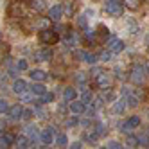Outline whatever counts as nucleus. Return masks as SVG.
<instances>
[{
    "label": "nucleus",
    "instance_id": "obj_26",
    "mask_svg": "<svg viewBox=\"0 0 149 149\" xmlns=\"http://www.w3.org/2000/svg\"><path fill=\"white\" fill-rule=\"evenodd\" d=\"M126 146H127V147H136V146H140V144H138V136L127 135V138H126Z\"/></svg>",
    "mask_w": 149,
    "mask_h": 149
},
{
    "label": "nucleus",
    "instance_id": "obj_45",
    "mask_svg": "<svg viewBox=\"0 0 149 149\" xmlns=\"http://www.w3.org/2000/svg\"><path fill=\"white\" fill-rule=\"evenodd\" d=\"M70 147H72V149H79V147H81V142H74Z\"/></svg>",
    "mask_w": 149,
    "mask_h": 149
},
{
    "label": "nucleus",
    "instance_id": "obj_49",
    "mask_svg": "<svg viewBox=\"0 0 149 149\" xmlns=\"http://www.w3.org/2000/svg\"><path fill=\"white\" fill-rule=\"evenodd\" d=\"M147 97H149V93H147Z\"/></svg>",
    "mask_w": 149,
    "mask_h": 149
},
{
    "label": "nucleus",
    "instance_id": "obj_41",
    "mask_svg": "<svg viewBox=\"0 0 149 149\" xmlns=\"http://www.w3.org/2000/svg\"><path fill=\"white\" fill-rule=\"evenodd\" d=\"M9 76H11V77H15V79H18V72H16L15 68H9Z\"/></svg>",
    "mask_w": 149,
    "mask_h": 149
},
{
    "label": "nucleus",
    "instance_id": "obj_38",
    "mask_svg": "<svg viewBox=\"0 0 149 149\" xmlns=\"http://www.w3.org/2000/svg\"><path fill=\"white\" fill-rule=\"evenodd\" d=\"M36 131H38V127H36V126H33V124H29V126H27V133H29V135H34V136H36Z\"/></svg>",
    "mask_w": 149,
    "mask_h": 149
},
{
    "label": "nucleus",
    "instance_id": "obj_40",
    "mask_svg": "<svg viewBox=\"0 0 149 149\" xmlns=\"http://www.w3.org/2000/svg\"><path fill=\"white\" fill-rule=\"evenodd\" d=\"M79 25L83 29H86V18H84V16H79Z\"/></svg>",
    "mask_w": 149,
    "mask_h": 149
},
{
    "label": "nucleus",
    "instance_id": "obj_14",
    "mask_svg": "<svg viewBox=\"0 0 149 149\" xmlns=\"http://www.w3.org/2000/svg\"><path fill=\"white\" fill-rule=\"evenodd\" d=\"M29 76H31V79H33V81H40V83H43L47 79V74L43 70H31Z\"/></svg>",
    "mask_w": 149,
    "mask_h": 149
},
{
    "label": "nucleus",
    "instance_id": "obj_24",
    "mask_svg": "<svg viewBox=\"0 0 149 149\" xmlns=\"http://www.w3.org/2000/svg\"><path fill=\"white\" fill-rule=\"evenodd\" d=\"M124 110H126V101H124V99L115 101V104H113V111H115V113H122Z\"/></svg>",
    "mask_w": 149,
    "mask_h": 149
},
{
    "label": "nucleus",
    "instance_id": "obj_19",
    "mask_svg": "<svg viewBox=\"0 0 149 149\" xmlns=\"http://www.w3.org/2000/svg\"><path fill=\"white\" fill-rule=\"evenodd\" d=\"M61 7H63V13H65V15H68V16L74 15V2H72V0H65Z\"/></svg>",
    "mask_w": 149,
    "mask_h": 149
},
{
    "label": "nucleus",
    "instance_id": "obj_23",
    "mask_svg": "<svg viewBox=\"0 0 149 149\" xmlns=\"http://www.w3.org/2000/svg\"><path fill=\"white\" fill-rule=\"evenodd\" d=\"M54 142H56L59 147H63V146H67V144H68V138H67V135H65V133H59V135H56Z\"/></svg>",
    "mask_w": 149,
    "mask_h": 149
},
{
    "label": "nucleus",
    "instance_id": "obj_33",
    "mask_svg": "<svg viewBox=\"0 0 149 149\" xmlns=\"http://www.w3.org/2000/svg\"><path fill=\"white\" fill-rule=\"evenodd\" d=\"M138 144H140V146H149V138H147V135H140V136H138Z\"/></svg>",
    "mask_w": 149,
    "mask_h": 149
},
{
    "label": "nucleus",
    "instance_id": "obj_12",
    "mask_svg": "<svg viewBox=\"0 0 149 149\" xmlns=\"http://www.w3.org/2000/svg\"><path fill=\"white\" fill-rule=\"evenodd\" d=\"M50 58H52V50L50 49H41V50L34 52V59L36 61H49Z\"/></svg>",
    "mask_w": 149,
    "mask_h": 149
},
{
    "label": "nucleus",
    "instance_id": "obj_11",
    "mask_svg": "<svg viewBox=\"0 0 149 149\" xmlns=\"http://www.w3.org/2000/svg\"><path fill=\"white\" fill-rule=\"evenodd\" d=\"M68 108H70V111H72V113L79 115V113H84L86 106H84V102H83V101H76V99H74V101H70V106H68Z\"/></svg>",
    "mask_w": 149,
    "mask_h": 149
},
{
    "label": "nucleus",
    "instance_id": "obj_21",
    "mask_svg": "<svg viewBox=\"0 0 149 149\" xmlns=\"http://www.w3.org/2000/svg\"><path fill=\"white\" fill-rule=\"evenodd\" d=\"M50 22H52L50 18H40L38 22L34 24V27H38L40 31H41V29H49V27H50Z\"/></svg>",
    "mask_w": 149,
    "mask_h": 149
},
{
    "label": "nucleus",
    "instance_id": "obj_50",
    "mask_svg": "<svg viewBox=\"0 0 149 149\" xmlns=\"http://www.w3.org/2000/svg\"><path fill=\"white\" fill-rule=\"evenodd\" d=\"M0 36H2V34H0Z\"/></svg>",
    "mask_w": 149,
    "mask_h": 149
},
{
    "label": "nucleus",
    "instance_id": "obj_42",
    "mask_svg": "<svg viewBox=\"0 0 149 149\" xmlns=\"http://www.w3.org/2000/svg\"><path fill=\"white\" fill-rule=\"evenodd\" d=\"M20 95H22V101H24V102H29V101H31V95H27L25 92H24V93H20Z\"/></svg>",
    "mask_w": 149,
    "mask_h": 149
},
{
    "label": "nucleus",
    "instance_id": "obj_31",
    "mask_svg": "<svg viewBox=\"0 0 149 149\" xmlns=\"http://www.w3.org/2000/svg\"><path fill=\"white\" fill-rule=\"evenodd\" d=\"M9 110V104H7V101L6 99H0V113H6Z\"/></svg>",
    "mask_w": 149,
    "mask_h": 149
},
{
    "label": "nucleus",
    "instance_id": "obj_28",
    "mask_svg": "<svg viewBox=\"0 0 149 149\" xmlns=\"http://www.w3.org/2000/svg\"><path fill=\"white\" fill-rule=\"evenodd\" d=\"M81 101H83L84 104L92 102V92H88L86 88H84V90H83V95H81Z\"/></svg>",
    "mask_w": 149,
    "mask_h": 149
},
{
    "label": "nucleus",
    "instance_id": "obj_29",
    "mask_svg": "<svg viewBox=\"0 0 149 149\" xmlns=\"http://www.w3.org/2000/svg\"><path fill=\"white\" fill-rule=\"evenodd\" d=\"M102 99H106V101H115V93H113V90H111V88H106L104 93H102Z\"/></svg>",
    "mask_w": 149,
    "mask_h": 149
},
{
    "label": "nucleus",
    "instance_id": "obj_44",
    "mask_svg": "<svg viewBox=\"0 0 149 149\" xmlns=\"http://www.w3.org/2000/svg\"><path fill=\"white\" fill-rule=\"evenodd\" d=\"M2 131H6V122L0 120V133H2Z\"/></svg>",
    "mask_w": 149,
    "mask_h": 149
},
{
    "label": "nucleus",
    "instance_id": "obj_10",
    "mask_svg": "<svg viewBox=\"0 0 149 149\" xmlns=\"http://www.w3.org/2000/svg\"><path fill=\"white\" fill-rule=\"evenodd\" d=\"M61 16H63V7L61 6H54V7L49 9V18L52 22H59Z\"/></svg>",
    "mask_w": 149,
    "mask_h": 149
},
{
    "label": "nucleus",
    "instance_id": "obj_8",
    "mask_svg": "<svg viewBox=\"0 0 149 149\" xmlns=\"http://www.w3.org/2000/svg\"><path fill=\"white\" fill-rule=\"evenodd\" d=\"M106 49L111 52H120V50H124V41L120 38H110L106 41Z\"/></svg>",
    "mask_w": 149,
    "mask_h": 149
},
{
    "label": "nucleus",
    "instance_id": "obj_16",
    "mask_svg": "<svg viewBox=\"0 0 149 149\" xmlns=\"http://www.w3.org/2000/svg\"><path fill=\"white\" fill-rule=\"evenodd\" d=\"M13 90H15V93H24L27 90V83L24 79H16L13 84Z\"/></svg>",
    "mask_w": 149,
    "mask_h": 149
},
{
    "label": "nucleus",
    "instance_id": "obj_46",
    "mask_svg": "<svg viewBox=\"0 0 149 149\" xmlns=\"http://www.w3.org/2000/svg\"><path fill=\"white\" fill-rule=\"evenodd\" d=\"M146 70H147V72H149V63H147V65H146Z\"/></svg>",
    "mask_w": 149,
    "mask_h": 149
},
{
    "label": "nucleus",
    "instance_id": "obj_37",
    "mask_svg": "<svg viewBox=\"0 0 149 149\" xmlns=\"http://www.w3.org/2000/svg\"><path fill=\"white\" fill-rule=\"evenodd\" d=\"M33 115H34V111H33V110H24V115H22V119L29 120V119H31Z\"/></svg>",
    "mask_w": 149,
    "mask_h": 149
},
{
    "label": "nucleus",
    "instance_id": "obj_39",
    "mask_svg": "<svg viewBox=\"0 0 149 149\" xmlns=\"http://www.w3.org/2000/svg\"><path fill=\"white\" fill-rule=\"evenodd\" d=\"M58 110H59L61 113H65V111H67V110H70V108H67V104H65V102H61V104L58 106Z\"/></svg>",
    "mask_w": 149,
    "mask_h": 149
},
{
    "label": "nucleus",
    "instance_id": "obj_43",
    "mask_svg": "<svg viewBox=\"0 0 149 149\" xmlns=\"http://www.w3.org/2000/svg\"><path fill=\"white\" fill-rule=\"evenodd\" d=\"M74 124H77V117H76V119H70V120L67 122V126H74Z\"/></svg>",
    "mask_w": 149,
    "mask_h": 149
},
{
    "label": "nucleus",
    "instance_id": "obj_36",
    "mask_svg": "<svg viewBox=\"0 0 149 149\" xmlns=\"http://www.w3.org/2000/svg\"><path fill=\"white\" fill-rule=\"evenodd\" d=\"M106 147H110V149H119V147H122L119 142H115V140H110L108 144H106Z\"/></svg>",
    "mask_w": 149,
    "mask_h": 149
},
{
    "label": "nucleus",
    "instance_id": "obj_48",
    "mask_svg": "<svg viewBox=\"0 0 149 149\" xmlns=\"http://www.w3.org/2000/svg\"><path fill=\"white\" fill-rule=\"evenodd\" d=\"M25 2H31V0H25Z\"/></svg>",
    "mask_w": 149,
    "mask_h": 149
},
{
    "label": "nucleus",
    "instance_id": "obj_15",
    "mask_svg": "<svg viewBox=\"0 0 149 149\" xmlns=\"http://www.w3.org/2000/svg\"><path fill=\"white\" fill-rule=\"evenodd\" d=\"M31 7L38 13H43L47 9V4H45V0H31Z\"/></svg>",
    "mask_w": 149,
    "mask_h": 149
},
{
    "label": "nucleus",
    "instance_id": "obj_30",
    "mask_svg": "<svg viewBox=\"0 0 149 149\" xmlns=\"http://www.w3.org/2000/svg\"><path fill=\"white\" fill-rule=\"evenodd\" d=\"M111 54H113V52H111V50H104V52H101V54H99V58H101L102 61H110V58H111Z\"/></svg>",
    "mask_w": 149,
    "mask_h": 149
},
{
    "label": "nucleus",
    "instance_id": "obj_13",
    "mask_svg": "<svg viewBox=\"0 0 149 149\" xmlns=\"http://www.w3.org/2000/svg\"><path fill=\"white\" fill-rule=\"evenodd\" d=\"M15 140H16V138H15L11 133H7V135H0V147H9Z\"/></svg>",
    "mask_w": 149,
    "mask_h": 149
},
{
    "label": "nucleus",
    "instance_id": "obj_32",
    "mask_svg": "<svg viewBox=\"0 0 149 149\" xmlns=\"http://www.w3.org/2000/svg\"><path fill=\"white\" fill-rule=\"evenodd\" d=\"M16 68H18V70H27V61H25V59H18Z\"/></svg>",
    "mask_w": 149,
    "mask_h": 149
},
{
    "label": "nucleus",
    "instance_id": "obj_18",
    "mask_svg": "<svg viewBox=\"0 0 149 149\" xmlns=\"http://www.w3.org/2000/svg\"><path fill=\"white\" fill-rule=\"evenodd\" d=\"M76 97H77V92H76V88H65V92H63V99H65L67 102L74 101Z\"/></svg>",
    "mask_w": 149,
    "mask_h": 149
},
{
    "label": "nucleus",
    "instance_id": "obj_9",
    "mask_svg": "<svg viewBox=\"0 0 149 149\" xmlns=\"http://www.w3.org/2000/svg\"><path fill=\"white\" fill-rule=\"evenodd\" d=\"M9 119H22V115H24V108H22V104H13V106H9Z\"/></svg>",
    "mask_w": 149,
    "mask_h": 149
},
{
    "label": "nucleus",
    "instance_id": "obj_4",
    "mask_svg": "<svg viewBox=\"0 0 149 149\" xmlns=\"http://www.w3.org/2000/svg\"><path fill=\"white\" fill-rule=\"evenodd\" d=\"M146 68L144 67H140V65H135L133 67V70H131V81L135 83V84H142L144 83V79H146Z\"/></svg>",
    "mask_w": 149,
    "mask_h": 149
},
{
    "label": "nucleus",
    "instance_id": "obj_22",
    "mask_svg": "<svg viewBox=\"0 0 149 149\" xmlns=\"http://www.w3.org/2000/svg\"><path fill=\"white\" fill-rule=\"evenodd\" d=\"M122 2H124V6L127 9H131V11H135V9L140 7V0H122Z\"/></svg>",
    "mask_w": 149,
    "mask_h": 149
},
{
    "label": "nucleus",
    "instance_id": "obj_2",
    "mask_svg": "<svg viewBox=\"0 0 149 149\" xmlns=\"http://www.w3.org/2000/svg\"><path fill=\"white\" fill-rule=\"evenodd\" d=\"M104 11L108 13L110 16H113V18L122 16V2H120V0H106Z\"/></svg>",
    "mask_w": 149,
    "mask_h": 149
},
{
    "label": "nucleus",
    "instance_id": "obj_47",
    "mask_svg": "<svg viewBox=\"0 0 149 149\" xmlns=\"http://www.w3.org/2000/svg\"><path fill=\"white\" fill-rule=\"evenodd\" d=\"M147 47H149V36H147Z\"/></svg>",
    "mask_w": 149,
    "mask_h": 149
},
{
    "label": "nucleus",
    "instance_id": "obj_27",
    "mask_svg": "<svg viewBox=\"0 0 149 149\" xmlns=\"http://www.w3.org/2000/svg\"><path fill=\"white\" fill-rule=\"evenodd\" d=\"M52 101H54V93H43V95H41V99H40V104H49V102H52Z\"/></svg>",
    "mask_w": 149,
    "mask_h": 149
},
{
    "label": "nucleus",
    "instance_id": "obj_5",
    "mask_svg": "<svg viewBox=\"0 0 149 149\" xmlns=\"http://www.w3.org/2000/svg\"><path fill=\"white\" fill-rule=\"evenodd\" d=\"M111 36H110V29L106 25H99L97 31H95V41H99V43H106Z\"/></svg>",
    "mask_w": 149,
    "mask_h": 149
},
{
    "label": "nucleus",
    "instance_id": "obj_6",
    "mask_svg": "<svg viewBox=\"0 0 149 149\" xmlns=\"http://www.w3.org/2000/svg\"><path fill=\"white\" fill-rule=\"evenodd\" d=\"M40 138H41V142H43L45 146H50L52 142H54V138H56L54 127H45V130L40 133Z\"/></svg>",
    "mask_w": 149,
    "mask_h": 149
},
{
    "label": "nucleus",
    "instance_id": "obj_7",
    "mask_svg": "<svg viewBox=\"0 0 149 149\" xmlns=\"http://www.w3.org/2000/svg\"><path fill=\"white\" fill-rule=\"evenodd\" d=\"M7 15L11 18H20L24 16V6L20 2H11V6L7 7Z\"/></svg>",
    "mask_w": 149,
    "mask_h": 149
},
{
    "label": "nucleus",
    "instance_id": "obj_25",
    "mask_svg": "<svg viewBox=\"0 0 149 149\" xmlns=\"http://www.w3.org/2000/svg\"><path fill=\"white\" fill-rule=\"evenodd\" d=\"M126 124L130 126V127H133V130H135L136 126H140V117H136V115H133V117H130V119L126 120Z\"/></svg>",
    "mask_w": 149,
    "mask_h": 149
},
{
    "label": "nucleus",
    "instance_id": "obj_17",
    "mask_svg": "<svg viewBox=\"0 0 149 149\" xmlns=\"http://www.w3.org/2000/svg\"><path fill=\"white\" fill-rule=\"evenodd\" d=\"M31 92H33V95H34V93H36V95H43L47 90H45V86H43L40 81H34L33 86H31Z\"/></svg>",
    "mask_w": 149,
    "mask_h": 149
},
{
    "label": "nucleus",
    "instance_id": "obj_1",
    "mask_svg": "<svg viewBox=\"0 0 149 149\" xmlns=\"http://www.w3.org/2000/svg\"><path fill=\"white\" fill-rule=\"evenodd\" d=\"M40 41L45 45H56L59 41V34L56 33V31H52L50 27L49 29H41L40 31Z\"/></svg>",
    "mask_w": 149,
    "mask_h": 149
},
{
    "label": "nucleus",
    "instance_id": "obj_35",
    "mask_svg": "<svg viewBox=\"0 0 149 149\" xmlns=\"http://www.w3.org/2000/svg\"><path fill=\"white\" fill-rule=\"evenodd\" d=\"M76 79H77V83L84 84V83H86V76H84V72H77V76H76Z\"/></svg>",
    "mask_w": 149,
    "mask_h": 149
},
{
    "label": "nucleus",
    "instance_id": "obj_34",
    "mask_svg": "<svg viewBox=\"0 0 149 149\" xmlns=\"http://www.w3.org/2000/svg\"><path fill=\"white\" fill-rule=\"evenodd\" d=\"M84 61H86V63H90V65H93V63L97 61V56H93V54H88V52H86V58H84Z\"/></svg>",
    "mask_w": 149,
    "mask_h": 149
},
{
    "label": "nucleus",
    "instance_id": "obj_3",
    "mask_svg": "<svg viewBox=\"0 0 149 149\" xmlns=\"http://www.w3.org/2000/svg\"><path fill=\"white\" fill-rule=\"evenodd\" d=\"M95 83H97V86L106 90V88H111L113 84V77L110 76V72H101L97 77H95Z\"/></svg>",
    "mask_w": 149,
    "mask_h": 149
},
{
    "label": "nucleus",
    "instance_id": "obj_20",
    "mask_svg": "<svg viewBox=\"0 0 149 149\" xmlns=\"http://www.w3.org/2000/svg\"><path fill=\"white\" fill-rule=\"evenodd\" d=\"M16 147L20 149H25V147H31V142L27 140V136H16V140H15Z\"/></svg>",
    "mask_w": 149,
    "mask_h": 149
}]
</instances>
